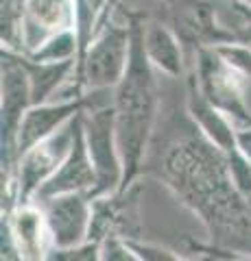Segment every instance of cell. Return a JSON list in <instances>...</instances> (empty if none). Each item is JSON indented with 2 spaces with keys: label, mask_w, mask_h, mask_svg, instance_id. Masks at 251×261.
I'll use <instances>...</instances> for the list:
<instances>
[{
  "label": "cell",
  "mask_w": 251,
  "mask_h": 261,
  "mask_svg": "<svg viewBox=\"0 0 251 261\" xmlns=\"http://www.w3.org/2000/svg\"><path fill=\"white\" fill-rule=\"evenodd\" d=\"M29 59L39 63H57V61H70L79 57V35L77 29H66L55 35L46 37L35 50H31Z\"/></svg>",
  "instance_id": "e0dca14e"
},
{
  "label": "cell",
  "mask_w": 251,
  "mask_h": 261,
  "mask_svg": "<svg viewBox=\"0 0 251 261\" xmlns=\"http://www.w3.org/2000/svg\"><path fill=\"white\" fill-rule=\"evenodd\" d=\"M184 105H186V109H188L190 118L197 122L199 128L206 133L208 140L212 144H216L218 150L227 157L238 190L251 200V161L242 154L240 146H238L236 124L201 94L192 72L186 76V100H184Z\"/></svg>",
  "instance_id": "277c9868"
},
{
  "label": "cell",
  "mask_w": 251,
  "mask_h": 261,
  "mask_svg": "<svg viewBox=\"0 0 251 261\" xmlns=\"http://www.w3.org/2000/svg\"><path fill=\"white\" fill-rule=\"evenodd\" d=\"M85 142L90 150V159L96 172V185L90 192V198L105 194L120 192L125 178V166L116 137V113L111 102L83 111Z\"/></svg>",
  "instance_id": "5b68a950"
},
{
  "label": "cell",
  "mask_w": 251,
  "mask_h": 261,
  "mask_svg": "<svg viewBox=\"0 0 251 261\" xmlns=\"http://www.w3.org/2000/svg\"><path fill=\"white\" fill-rule=\"evenodd\" d=\"M131 57V27L109 18L96 33L92 44L77 59L75 76L70 81V98L85 92H111L125 76Z\"/></svg>",
  "instance_id": "3957f363"
},
{
  "label": "cell",
  "mask_w": 251,
  "mask_h": 261,
  "mask_svg": "<svg viewBox=\"0 0 251 261\" xmlns=\"http://www.w3.org/2000/svg\"><path fill=\"white\" fill-rule=\"evenodd\" d=\"M127 244L142 261H188V259L179 257L177 252L159 246V244H151V242H144V240H127ZM201 261H212V259L203 257Z\"/></svg>",
  "instance_id": "d6986e66"
},
{
  "label": "cell",
  "mask_w": 251,
  "mask_h": 261,
  "mask_svg": "<svg viewBox=\"0 0 251 261\" xmlns=\"http://www.w3.org/2000/svg\"><path fill=\"white\" fill-rule=\"evenodd\" d=\"M236 140H238V146L242 154L251 161V126H240L236 128Z\"/></svg>",
  "instance_id": "44dd1931"
},
{
  "label": "cell",
  "mask_w": 251,
  "mask_h": 261,
  "mask_svg": "<svg viewBox=\"0 0 251 261\" xmlns=\"http://www.w3.org/2000/svg\"><path fill=\"white\" fill-rule=\"evenodd\" d=\"M72 140H75V118L66 126H61L57 133H53L51 137H46L20 154L13 172H7L13 176L15 183V205L35 202L39 187L66 161L72 148Z\"/></svg>",
  "instance_id": "8992f818"
},
{
  "label": "cell",
  "mask_w": 251,
  "mask_h": 261,
  "mask_svg": "<svg viewBox=\"0 0 251 261\" xmlns=\"http://www.w3.org/2000/svg\"><path fill=\"white\" fill-rule=\"evenodd\" d=\"M96 185V172L90 159V150H87L85 142V128H83V111L75 116V140H72V148L68 152L66 161L61 168L55 172L48 181L39 187L35 196V202L53 198V196L72 194V192H87L90 194Z\"/></svg>",
  "instance_id": "4fadbf2b"
},
{
  "label": "cell",
  "mask_w": 251,
  "mask_h": 261,
  "mask_svg": "<svg viewBox=\"0 0 251 261\" xmlns=\"http://www.w3.org/2000/svg\"><path fill=\"white\" fill-rule=\"evenodd\" d=\"M20 61L29 74L31 102L33 105L51 102L53 94L57 92L61 85L70 83L72 76H75V70H77V59L57 61V63H39V61L29 59L27 55H20Z\"/></svg>",
  "instance_id": "2e32d148"
},
{
  "label": "cell",
  "mask_w": 251,
  "mask_h": 261,
  "mask_svg": "<svg viewBox=\"0 0 251 261\" xmlns=\"http://www.w3.org/2000/svg\"><path fill=\"white\" fill-rule=\"evenodd\" d=\"M125 20L131 27V57L125 76L111 89V107L116 113V137L125 166L123 187L127 190L142 176V166L155 133L159 118V92L155 70L144 53V13L123 9Z\"/></svg>",
  "instance_id": "7a4b0ae2"
},
{
  "label": "cell",
  "mask_w": 251,
  "mask_h": 261,
  "mask_svg": "<svg viewBox=\"0 0 251 261\" xmlns=\"http://www.w3.org/2000/svg\"><path fill=\"white\" fill-rule=\"evenodd\" d=\"M232 3H236L240 7H245V9H251V0H232Z\"/></svg>",
  "instance_id": "7402d4cb"
},
{
  "label": "cell",
  "mask_w": 251,
  "mask_h": 261,
  "mask_svg": "<svg viewBox=\"0 0 251 261\" xmlns=\"http://www.w3.org/2000/svg\"><path fill=\"white\" fill-rule=\"evenodd\" d=\"M0 146H3V172H13V144L20 122L31 102L29 74L20 61V55L3 48L0 50Z\"/></svg>",
  "instance_id": "52a82bcc"
},
{
  "label": "cell",
  "mask_w": 251,
  "mask_h": 261,
  "mask_svg": "<svg viewBox=\"0 0 251 261\" xmlns=\"http://www.w3.org/2000/svg\"><path fill=\"white\" fill-rule=\"evenodd\" d=\"M101 259L103 261H142L129 248L125 240H105L101 244Z\"/></svg>",
  "instance_id": "ffe728a7"
},
{
  "label": "cell",
  "mask_w": 251,
  "mask_h": 261,
  "mask_svg": "<svg viewBox=\"0 0 251 261\" xmlns=\"http://www.w3.org/2000/svg\"><path fill=\"white\" fill-rule=\"evenodd\" d=\"M3 238L9 240L20 261H44L53 248L46 216L37 202L15 205L3 214Z\"/></svg>",
  "instance_id": "7c38bea8"
},
{
  "label": "cell",
  "mask_w": 251,
  "mask_h": 261,
  "mask_svg": "<svg viewBox=\"0 0 251 261\" xmlns=\"http://www.w3.org/2000/svg\"><path fill=\"white\" fill-rule=\"evenodd\" d=\"M142 174L155 176L210 235V244L251 255V200L238 190L227 157L206 137L184 105L157 118Z\"/></svg>",
  "instance_id": "6da1fadb"
},
{
  "label": "cell",
  "mask_w": 251,
  "mask_h": 261,
  "mask_svg": "<svg viewBox=\"0 0 251 261\" xmlns=\"http://www.w3.org/2000/svg\"><path fill=\"white\" fill-rule=\"evenodd\" d=\"M66 29H77V0H24V55L35 50L46 37Z\"/></svg>",
  "instance_id": "5bb4252c"
},
{
  "label": "cell",
  "mask_w": 251,
  "mask_h": 261,
  "mask_svg": "<svg viewBox=\"0 0 251 261\" xmlns=\"http://www.w3.org/2000/svg\"><path fill=\"white\" fill-rule=\"evenodd\" d=\"M142 192L144 185L138 178L127 190L92 198V220L87 240L101 244L105 240H142Z\"/></svg>",
  "instance_id": "9c48e42d"
},
{
  "label": "cell",
  "mask_w": 251,
  "mask_h": 261,
  "mask_svg": "<svg viewBox=\"0 0 251 261\" xmlns=\"http://www.w3.org/2000/svg\"><path fill=\"white\" fill-rule=\"evenodd\" d=\"M99 94H103V92H85L79 98H63L59 102L33 105V107L24 113V118L20 122L15 144H13V159L18 161L20 154L27 152L31 146L39 144L42 140H46V137H51L53 133H57L77 113L99 107V105H105V102H111V98L109 100H99Z\"/></svg>",
  "instance_id": "30bf717a"
},
{
  "label": "cell",
  "mask_w": 251,
  "mask_h": 261,
  "mask_svg": "<svg viewBox=\"0 0 251 261\" xmlns=\"http://www.w3.org/2000/svg\"><path fill=\"white\" fill-rule=\"evenodd\" d=\"M44 261H103L101 259V242L87 240L79 246H53Z\"/></svg>",
  "instance_id": "ac0fdd59"
},
{
  "label": "cell",
  "mask_w": 251,
  "mask_h": 261,
  "mask_svg": "<svg viewBox=\"0 0 251 261\" xmlns=\"http://www.w3.org/2000/svg\"><path fill=\"white\" fill-rule=\"evenodd\" d=\"M53 246H79L87 242L92 220V198L87 192H72L39 200Z\"/></svg>",
  "instance_id": "8fae6325"
},
{
  "label": "cell",
  "mask_w": 251,
  "mask_h": 261,
  "mask_svg": "<svg viewBox=\"0 0 251 261\" xmlns=\"http://www.w3.org/2000/svg\"><path fill=\"white\" fill-rule=\"evenodd\" d=\"M144 53L153 65V70L171 79H184L186 76V59H184V44L175 35L171 27H166L159 20H147L144 22Z\"/></svg>",
  "instance_id": "9a60e30c"
},
{
  "label": "cell",
  "mask_w": 251,
  "mask_h": 261,
  "mask_svg": "<svg viewBox=\"0 0 251 261\" xmlns=\"http://www.w3.org/2000/svg\"><path fill=\"white\" fill-rule=\"evenodd\" d=\"M159 22L175 31L184 46L199 50L206 46L242 42L238 31L225 29L210 0H164Z\"/></svg>",
  "instance_id": "ba28073f"
}]
</instances>
